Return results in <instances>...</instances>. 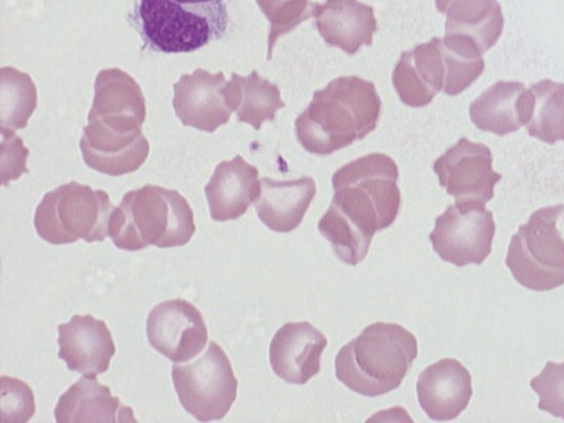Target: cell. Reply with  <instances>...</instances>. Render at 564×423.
<instances>
[{
	"instance_id": "obj_1",
	"label": "cell",
	"mask_w": 564,
	"mask_h": 423,
	"mask_svg": "<svg viewBox=\"0 0 564 423\" xmlns=\"http://www.w3.org/2000/svg\"><path fill=\"white\" fill-rule=\"evenodd\" d=\"M398 176L395 162L383 153L350 161L333 175L335 194L323 218L371 245L375 232L391 226L398 216Z\"/></svg>"
},
{
	"instance_id": "obj_2",
	"label": "cell",
	"mask_w": 564,
	"mask_h": 423,
	"mask_svg": "<svg viewBox=\"0 0 564 423\" xmlns=\"http://www.w3.org/2000/svg\"><path fill=\"white\" fill-rule=\"evenodd\" d=\"M380 111L381 100L371 82L340 76L314 93L295 120L296 137L307 152L327 155L375 130Z\"/></svg>"
},
{
	"instance_id": "obj_3",
	"label": "cell",
	"mask_w": 564,
	"mask_h": 423,
	"mask_svg": "<svg viewBox=\"0 0 564 423\" xmlns=\"http://www.w3.org/2000/svg\"><path fill=\"white\" fill-rule=\"evenodd\" d=\"M416 357L417 341L410 330L376 322L339 349L335 375L351 391L379 397L399 388Z\"/></svg>"
},
{
	"instance_id": "obj_4",
	"label": "cell",
	"mask_w": 564,
	"mask_h": 423,
	"mask_svg": "<svg viewBox=\"0 0 564 423\" xmlns=\"http://www.w3.org/2000/svg\"><path fill=\"white\" fill-rule=\"evenodd\" d=\"M195 230L193 210L180 192L150 184L127 192L109 223L112 242L127 251L181 247Z\"/></svg>"
},
{
	"instance_id": "obj_5",
	"label": "cell",
	"mask_w": 564,
	"mask_h": 423,
	"mask_svg": "<svg viewBox=\"0 0 564 423\" xmlns=\"http://www.w3.org/2000/svg\"><path fill=\"white\" fill-rule=\"evenodd\" d=\"M129 21L152 51L187 53L224 36L225 0H133Z\"/></svg>"
},
{
	"instance_id": "obj_6",
	"label": "cell",
	"mask_w": 564,
	"mask_h": 423,
	"mask_svg": "<svg viewBox=\"0 0 564 423\" xmlns=\"http://www.w3.org/2000/svg\"><path fill=\"white\" fill-rule=\"evenodd\" d=\"M506 264L517 282L532 291L564 284V204L539 208L519 227Z\"/></svg>"
},
{
	"instance_id": "obj_7",
	"label": "cell",
	"mask_w": 564,
	"mask_h": 423,
	"mask_svg": "<svg viewBox=\"0 0 564 423\" xmlns=\"http://www.w3.org/2000/svg\"><path fill=\"white\" fill-rule=\"evenodd\" d=\"M116 207L102 189L75 181L47 192L34 214L37 235L48 243L104 241L109 236V223Z\"/></svg>"
},
{
	"instance_id": "obj_8",
	"label": "cell",
	"mask_w": 564,
	"mask_h": 423,
	"mask_svg": "<svg viewBox=\"0 0 564 423\" xmlns=\"http://www.w3.org/2000/svg\"><path fill=\"white\" fill-rule=\"evenodd\" d=\"M171 375L183 409L200 422L221 420L236 400L238 380L215 341L195 361L173 365Z\"/></svg>"
},
{
	"instance_id": "obj_9",
	"label": "cell",
	"mask_w": 564,
	"mask_h": 423,
	"mask_svg": "<svg viewBox=\"0 0 564 423\" xmlns=\"http://www.w3.org/2000/svg\"><path fill=\"white\" fill-rule=\"evenodd\" d=\"M492 213L478 202H455L436 217L430 234L433 250L456 267L480 264L491 252Z\"/></svg>"
},
{
	"instance_id": "obj_10",
	"label": "cell",
	"mask_w": 564,
	"mask_h": 423,
	"mask_svg": "<svg viewBox=\"0 0 564 423\" xmlns=\"http://www.w3.org/2000/svg\"><path fill=\"white\" fill-rule=\"evenodd\" d=\"M433 170L440 185L456 202H478L484 205L494 197L495 185L502 177L492 170L490 149L467 138H460L438 156Z\"/></svg>"
},
{
	"instance_id": "obj_11",
	"label": "cell",
	"mask_w": 564,
	"mask_h": 423,
	"mask_svg": "<svg viewBox=\"0 0 564 423\" xmlns=\"http://www.w3.org/2000/svg\"><path fill=\"white\" fill-rule=\"evenodd\" d=\"M150 345L173 362L188 361L205 347L208 332L198 308L183 299L156 304L147 319Z\"/></svg>"
},
{
	"instance_id": "obj_12",
	"label": "cell",
	"mask_w": 564,
	"mask_h": 423,
	"mask_svg": "<svg viewBox=\"0 0 564 423\" xmlns=\"http://www.w3.org/2000/svg\"><path fill=\"white\" fill-rule=\"evenodd\" d=\"M145 113V100L133 77L119 68L98 73L89 124L112 133H135L141 131Z\"/></svg>"
},
{
	"instance_id": "obj_13",
	"label": "cell",
	"mask_w": 564,
	"mask_h": 423,
	"mask_svg": "<svg viewBox=\"0 0 564 423\" xmlns=\"http://www.w3.org/2000/svg\"><path fill=\"white\" fill-rule=\"evenodd\" d=\"M226 84L223 72L197 68L182 75L173 85V107L182 124L214 132L227 123L232 110L224 93Z\"/></svg>"
},
{
	"instance_id": "obj_14",
	"label": "cell",
	"mask_w": 564,
	"mask_h": 423,
	"mask_svg": "<svg viewBox=\"0 0 564 423\" xmlns=\"http://www.w3.org/2000/svg\"><path fill=\"white\" fill-rule=\"evenodd\" d=\"M326 346L325 335L310 322H288L270 343L271 368L285 382L304 384L319 372Z\"/></svg>"
},
{
	"instance_id": "obj_15",
	"label": "cell",
	"mask_w": 564,
	"mask_h": 423,
	"mask_svg": "<svg viewBox=\"0 0 564 423\" xmlns=\"http://www.w3.org/2000/svg\"><path fill=\"white\" fill-rule=\"evenodd\" d=\"M447 63L443 40L430 42L403 52L392 74V84L403 104L410 107L427 106L447 85Z\"/></svg>"
},
{
	"instance_id": "obj_16",
	"label": "cell",
	"mask_w": 564,
	"mask_h": 423,
	"mask_svg": "<svg viewBox=\"0 0 564 423\" xmlns=\"http://www.w3.org/2000/svg\"><path fill=\"white\" fill-rule=\"evenodd\" d=\"M58 357L72 371L97 376L108 370L116 352L111 333L102 319L75 314L57 327Z\"/></svg>"
},
{
	"instance_id": "obj_17",
	"label": "cell",
	"mask_w": 564,
	"mask_h": 423,
	"mask_svg": "<svg viewBox=\"0 0 564 423\" xmlns=\"http://www.w3.org/2000/svg\"><path fill=\"white\" fill-rule=\"evenodd\" d=\"M416 394L420 406L430 419L454 420L470 401L471 376L457 359H441L420 373Z\"/></svg>"
},
{
	"instance_id": "obj_18",
	"label": "cell",
	"mask_w": 564,
	"mask_h": 423,
	"mask_svg": "<svg viewBox=\"0 0 564 423\" xmlns=\"http://www.w3.org/2000/svg\"><path fill=\"white\" fill-rule=\"evenodd\" d=\"M533 109V93L523 83L499 80L470 102L469 117L477 129L502 137L527 126Z\"/></svg>"
},
{
	"instance_id": "obj_19",
	"label": "cell",
	"mask_w": 564,
	"mask_h": 423,
	"mask_svg": "<svg viewBox=\"0 0 564 423\" xmlns=\"http://www.w3.org/2000/svg\"><path fill=\"white\" fill-rule=\"evenodd\" d=\"M259 189L257 167L241 155L220 162L204 188L212 219L227 221L239 218L254 202Z\"/></svg>"
},
{
	"instance_id": "obj_20",
	"label": "cell",
	"mask_w": 564,
	"mask_h": 423,
	"mask_svg": "<svg viewBox=\"0 0 564 423\" xmlns=\"http://www.w3.org/2000/svg\"><path fill=\"white\" fill-rule=\"evenodd\" d=\"M314 17L324 41L350 55L361 45H371L377 31L372 7L358 0H326L317 4Z\"/></svg>"
},
{
	"instance_id": "obj_21",
	"label": "cell",
	"mask_w": 564,
	"mask_h": 423,
	"mask_svg": "<svg viewBox=\"0 0 564 423\" xmlns=\"http://www.w3.org/2000/svg\"><path fill=\"white\" fill-rule=\"evenodd\" d=\"M85 163L93 170L111 176L137 171L147 160L150 145L142 132L121 134L84 127L79 141Z\"/></svg>"
},
{
	"instance_id": "obj_22",
	"label": "cell",
	"mask_w": 564,
	"mask_h": 423,
	"mask_svg": "<svg viewBox=\"0 0 564 423\" xmlns=\"http://www.w3.org/2000/svg\"><path fill=\"white\" fill-rule=\"evenodd\" d=\"M316 194L311 176L291 181L260 180V189L253 204L259 219L269 229L289 232L299 227Z\"/></svg>"
},
{
	"instance_id": "obj_23",
	"label": "cell",
	"mask_w": 564,
	"mask_h": 423,
	"mask_svg": "<svg viewBox=\"0 0 564 423\" xmlns=\"http://www.w3.org/2000/svg\"><path fill=\"white\" fill-rule=\"evenodd\" d=\"M54 416L58 423L135 421L132 409L123 405L95 376L82 377L73 383L59 397Z\"/></svg>"
},
{
	"instance_id": "obj_24",
	"label": "cell",
	"mask_w": 564,
	"mask_h": 423,
	"mask_svg": "<svg viewBox=\"0 0 564 423\" xmlns=\"http://www.w3.org/2000/svg\"><path fill=\"white\" fill-rule=\"evenodd\" d=\"M445 14V36H455L475 44L484 54L499 40L503 15L497 0H435Z\"/></svg>"
},
{
	"instance_id": "obj_25",
	"label": "cell",
	"mask_w": 564,
	"mask_h": 423,
	"mask_svg": "<svg viewBox=\"0 0 564 423\" xmlns=\"http://www.w3.org/2000/svg\"><path fill=\"white\" fill-rule=\"evenodd\" d=\"M224 93L238 120L251 124L256 130L264 121L273 120L276 110L285 106L278 86L259 76L256 70L246 77L231 73Z\"/></svg>"
},
{
	"instance_id": "obj_26",
	"label": "cell",
	"mask_w": 564,
	"mask_h": 423,
	"mask_svg": "<svg viewBox=\"0 0 564 423\" xmlns=\"http://www.w3.org/2000/svg\"><path fill=\"white\" fill-rule=\"evenodd\" d=\"M534 109L527 132L547 144L564 141V83L542 79L531 86Z\"/></svg>"
},
{
	"instance_id": "obj_27",
	"label": "cell",
	"mask_w": 564,
	"mask_h": 423,
	"mask_svg": "<svg viewBox=\"0 0 564 423\" xmlns=\"http://www.w3.org/2000/svg\"><path fill=\"white\" fill-rule=\"evenodd\" d=\"M37 102L36 87L31 77L10 66L1 68V128L17 130L26 127Z\"/></svg>"
},
{
	"instance_id": "obj_28",
	"label": "cell",
	"mask_w": 564,
	"mask_h": 423,
	"mask_svg": "<svg viewBox=\"0 0 564 423\" xmlns=\"http://www.w3.org/2000/svg\"><path fill=\"white\" fill-rule=\"evenodd\" d=\"M256 2L271 26L268 37V59L272 58L275 42L314 15L318 4L310 0H256Z\"/></svg>"
},
{
	"instance_id": "obj_29",
	"label": "cell",
	"mask_w": 564,
	"mask_h": 423,
	"mask_svg": "<svg viewBox=\"0 0 564 423\" xmlns=\"http://www.w3.org/2000/svg\"><path fill=\"white\" fill-rule=\"evenodd\" d=\"M35 413L32 389L24 381L10 377L0 378V422L25 423Z\"/></svg>"
},
{
	"instance_id": "obj_30",
	"label": "cell",
	"mask_w": 564,
	"mask_h": 423,
	"mask_svg": "<svg viewBox=\"0 0 564 423\" xmlns=\"http://www.w3.org/2000/svg\"><path fill=\"white\" fill-rule=\"evenodd\" d=\"M530 386L540 398L538 408L564 420V361H547Z\"/></svg>"
},
{
	"instance_id": "obj_31",
	"label": "cell",
	"mask_w": 564,
	"mask_h": 423,
	"mask_svg": "<svg viewBox=\"0 0 564 423\" xmlns=\"http://www.w3.org/2000/svg\"><path fill=\"white\" fill-rule=\"evenodd\" d=\"M2 135V184L6 185L12 180H17L24 172L25 159L29 150L23 147L22 140L13 132V130L1 128Z\"/></svg>"
}]
</instances>
